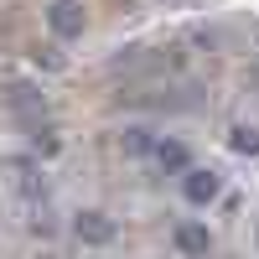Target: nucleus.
Here are the masks:
<instances>
[{
	"label": "nucleus",
	"instance_id": "7ed1b4c3",
	"mask_svg": "<svg viewBox=\"0 0 259 259\" xmlns=\"http://www.w3.org/2000/svg\"><path fill=\"white\" fill-rule=\"evenodd\" d=\"M73 233L83 244H114V218H109V212H78Z\"/></svg>",
	"mask_w": 259,
	"mask_h": 259
},
{
	"label": "nucleus",
	"instance_id": "6e6552de",
	"mask_svg": "<svg viewBox=\"0 0 259 259\" xmlns=\"http://www.w3.org/2000/svg\"><path fill=\"white\" fill-rule=\"evenodd\" d=\"M254 239H259V228H254Z\"/></svg>",
	"mask_w": 259,
	"mask_h": 259
},
{
	"label": "nucleus",
	"instance_id": "f257e3e1",
	"mask_svg": "<svg viewBox=\"0 0 259 259\" xmlns=\"http://www.w3.org/2000/svg\"><path fill=\"white\" fill-rule=\"evenodd\" d=\"M83 26H89V16H83L78 0H57V6H47V31H52L57 41H78Z\"/></svg>",
	"mask_w": 259,
	"mask_h": 259
},
{
	"label": "nucleus",
	"instance_id": "f03ea898",
	"mask_svg": "<svg viewBox=\"0 0 259 259\" xmlns=\"http://www.w3.org/2000/svg\"><path fill=\"white\" fill-rule=\"evenodd\" d=\"M182 192H187V202H192V207H207V202L223 192V182H218V171L192 166V171H182Z\"/></svg>",
	"mask_w": 259,
	"mask_h": 259
},
{
	"label": "nucleus",
	"instance_id": "39448f33",
	"mask_svg": "<svg viewBox=\"0 0 259 259\" xmlns=\"http://www.w3.org/2000/svg\"><path fill=\"white\" fill-rule=\"evenodd\" d=\"M156 166L166 177H182V171H192V156H187L182 140H156Z\"/></svg>",
	"mask_w": 259,
	"mask_h": 259
},
{
	"label": "nucleus",
	"instance_id": "423d86ee",
	"mask_svg": "<svg viewBox=\"0 0 259 259\" xmlns=\"http://www.w3.org/2000/svg\"><path fill=\"white\" fill-rule=\"evenodd\" d=\"M228 145L239 150V156H259V130L254 124H233L228 130Z\"/></svg>",
	"mask_w": 259,
	"mask_h": 259
},
{
	"label": "nucleus",
	"instance_id": "20e7f679",
	"mask_svg": "<svg viewBox=\"0 0 259 259\" xmlns=\"http://www.w3.org/2000/svg\"><path fill=\"white\" fill-rule=\"evenodd\" d=\"M171 239H177V249H182L187 259H207V254H212V233H207L202 223H177Z\"/></svg>",
	"mask_w": 259,
	"mask_h": 259
},
{
	"label": "nucleus",
	"instance_id": "0eeeda50",
	"mask_svg": "<svg viewBox=\"0 0 259 259\" xmlns=\"http://www.w3.org/2000/svg\"><path fill=\"white\" fill-rule=\"evenodd\" d=\"M119 145L130 150V156H145V150H156V140H150V130H140V124H135V130H124V135H119Z\"/></svg>",
	"mask_w": 259,
	"mask_h": 259
}]
</instances>
